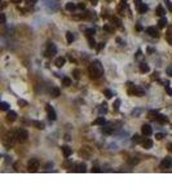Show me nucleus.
<instances>
[{"label":"nucleus","instance_id":"obj_1","mask_svg":"<svg viewBox=\"0 0 172 194\" xmlns=\"http://www.w3.org/2000/svg\"><path fill=\"white\" fill-rule=\"evenodd\" d=\"M88 72H89V76H91L92 79H98V78H101L102 72H104L102 65L100 64L98 61L92 62L88 67Z\"/></svg>","mask_w":172,"mask_h":194},{"label":"nucleus","instance_id":"obj_2","mask_svg":"<svg viewBox=\"0 0 172 194\" xmlns=\"http://www.w3.org/2000/svg\"><path fill=\"white\" fill-rule=\"evenodd\" d=\"M16 141H18V140H17V132H14V131H9L8 133L5 135V137H4V145H5L8 149L13 146Z\"/></svg>","mask_w":172,"mask_h":194},{"label":"nucleus","instance_id":"obj_3","mask_svg":"<svg viewBox=\"0 0 172 194\" xmlns=\"http://www.w3.org/2000/svg\"><path fill=\"white\" fill-rule=\"evenodd\" d=\"M39 167H40V162H39V159H36V158L30 159L29 163H27V168H29L30 172H36V171L39 170Z\"/></svg>","mask_w":172,"mask_h":194},{"label":"nucleus","instance_id":"obj_4","mask_svg":"<svg viewBox=\"0 0 172 194\" xmlns=\"http://www.w3.org/2000/svg\"><path fill=\"white\" fill-rule=\"evenodd\" d=\"M128 92H130V95L137 96V97H142V96L145 95V91H144L140 85H132V88H131Z\"/></svg>","mask_w":172,"mask_h":194},{"label":"nucleus","instance_id":"obj_5","mask_svg":"<svg viewBox=\"0 0 172 194\" xmlns=\"http://www.w3.org/2000/svg\"><path fill=\"white\" fill-rule=\"evenodd\" d=\"M27 139H29V132L26 129H18L17 131V140L20 142H25Z\"/></svg>","mask_w":172,"mask_h":194},{"label":"nucleus","instance_id":"obj_6","mask_svg":"<svg viewBox=\"0 0 172 194\" xmlns=\"http://www.w3.org/2000/svg\"><path fill=\"white\" fill-rule=\"evenodd\" d=\"M56 53H57V48H56V45L55 44H52V43H49L48 44V47H47V51H45L44 56L45 57H53Z\"/></svg>","mask_w":172,"mask_h":194},{"label":"nucleus","instance_id":"obj_7","mask_svg":"<svg viewBox=\"0 0 172 194\" xmlns=\"http://www.w3.org/2000/svg\"><path fill=\"white\" fill-rule=\"evenodd\" d=\"M45 110H47L48 118H49L51 120H56V118H57V115H56V111H55V109L49 105V103H47V105H45Z\"/></svg>","mask_w":172,"mask_h":194},{"label":"nucleus","instance_id":"obj_8","mask_svg":"<svg viewBox=\"0 0 172 194\" xmlns=\"http://www.w3.org/2000/svg\"><path fill=\"white\" fill-rule=\"evenodd\" d=\"M171 166H172V158H169V157H166L161 162V168H169Z\"/></svg>","mask_w":172,"mask_h":194},{"label":"nucleus","instance_id":"obj_9","mask_svg":"<svg viewBox=\"0 0 172 194\" xmlns=\"http://www.w3.org/2000/svg\"><path fill=\"white\" fill-rule=\"evenodd\" d=\"M141 132H142L144 136H150V135L153 133V129H151V127L149 126V124H144V126L141 127Z\"/></svg>","mask_w":172,"mask_h":194},{"label":"nucleus","instance_id":"obj_10","mask_svg":"<svg viewBox=\"0 0 172 194\" xmlns=\"http://www.w3.org/2000/svg\"><path fill=\"white\" fill-rule=\"evenodd\" d=\"M146 32H148L150 36H153V38H158V36H159V31H158V28L153 27V26H150V27L146 28Z\"/></svg>","mask_w":172,"mask_h":194},{"label":"nucleus","instance_id":"obj_11","mask_svg":"<svg viewBox=\"0 0 172 194\" xmlns=\"http://www.w3.org/2000/svg\"><path fill=\"white\" fill-rule=\"evenodd\" d=\"M158 123H161V124H166V123H168V118H167L166 115H163V114H158V116H156V119H155Z\"/></svg>","mask_w":172,"mask_h":194},{"label":"nucleus","instance_id":"obj_12","mask_svg":"<svg viewBox=\"0 0 172 194\" xmlns=\"http://www.w3.org/2000/svg\"><path fill=\"white\" fill-rule=\"evenodd\" d=\"M61 150H62V153H63V155H65L66 158H69L71 155V153H73V150L70 149V147L67 146V145H63L62 147H61Z\"/></svg>","mask_w":172,"mask_h":194},{"label":"nucleus","instance_id":"obj_13","mask_svg":"<svg viewBox=\"0 0 172 194\" xmlns=\"http://www.w3.org/2000/svg\"><path fill=\"white\" fill-rule=\"evenodd\" d=\"M65 62H66L65 57H57V58H56V61H55V65L57 67H62L63 65H65Z\"/></svg>","mask_w":172,"mask_h":194},{"label":"nucleus","instance_id":"obj_14","mask_svg":"<svg viewBox=\"0 0 172 194\" xmlns=\"http://www.w3.org/2000/svg\"><path fill=\"white\" fill-rule=\"evenodd\" d=\"M141 144H142V146L145 147V149H151V147H153V140L145 139L142 142H141Z\"/></svg>","mask_w":172,"mask_h":194},{"label":"nucleus","instance_id":"obj_15","mask_svg":"<svg viewBox=\"0 0 172 194\" xmlns=\"http://www.w3.org/2000/svg\"><path fill=\"white\" fill-rule=\"evenodd\" d=\"M86 163H76L75 164V171L76 172H86Z\"/></svg>","mask_w":172,"mask_h":194},{"label":"nucleus","instance_id":"obj_16","mask_svg":"<svg viewBox=\"0 0 172 194\" xmlns=\"http://www.w3.org/2000/svg\"><path fill=\"white\" fill-rule=\"evenodd\" d=\"M7 119H8L9 122H14L17 119V113H16V111H12L11 110L8 113V115H7Z\"/></svg>","mask_w":172,"mask_h":194},{"label":"nucleus","instance_id":"obj_17","mask_svg":"<svg viewBox=\"0 0 172 194\" xmlns=\"http://www.w3.org/2000/svg\"><path fill=\"white\" fill-rule=\"evenodd\" d=\"M137 9H138V12H140V13H141V14H144V13H145V12H148L149 7H148V5H146V4H145V3H142V4H141V5H140V7H138V8H137Z\"/></svg>","mask_w":172,"mask_h":194},{"label":"nucleus","instance_id":"obj_18","mask_svg":"<svg viewBox=\"0 0 172 194\" xmlns=\"http://www.w3.org/2000/svg\"><path fill=\"white\" fill-rule=\"evenodd\" d=\"M51 96H52L53 98H57L58 96H60V89H58L57 87L52 88V91H51Z\"/></svg>","mask_w":172,"mask_h":194},{"label":"nucleus","instance_id":"obj_19","mask_svg":"<svg viewBox=\"0 0 172 194\" xmlns=\"http://www.w3.org/2000/svg\"><path fill=\"white\" fill-rule=\"evenodd\" d=\"M158 111H156V110H150V111H149V113H148V115H149V118H150V119H153V120H155V119H156V116H158Z\"/></svg>","mask_w":172,"mask_h":194},{"label":"nucleus","instance_id":"obj_20","mask_svg":"<svg viewBox=\"0 0 172 194\" xmlns=\"http://www.w3.org/2000/svg\"><path fill=\"white\" fill-rule=\"evenodd\" d=\"M93 124H96V126H104L105 124V118L104 116H100V118H97L96 120L93 122Z\"/></svg>","mask_w":172,"mask_h":194},{"label":"nucleus","instance_id":"obj_21","mask_svg":"<svg viewBox=\"0 0 172 194\" xmlns=\"http://www.w3.org/2000/svg\"><path fill=\"white\" fill-rule=\"evenodd\" d=\"M149 70H150V69H149V65L148 64H144V62H142V64L140 65V71L141 72H149Z\"/></svg>","mask_w":172,"mask_h":194},{"label":"nucleus","instance_id":"obj_22","mask_svg":"<svg viewBox=\"0 0 172 194\" xmlns=\"http://www.w3.org/2000/svg\"><path fill=\"white\" fill-rule=\"evenodd\" d=\"M32 124L36 127L38 129H43L44 128V123L43 122H39V120H32Z\"/></svg>","mask_w":172,"mask_h":194},{"label":"nucleus","instance_id":"obj_23","mask_svg":"<svg viewBox=\"0 0 172 194\" xmlns=\"http://www.w3.org/2000/svg\"><path fill=\"white\" fill-rule=\"evenodd\" d=\"M62 85L63 87H69V85H71V79L70 78H67V76L62 78Z\"/></svg>","mask_w":172,"mask_h":194},{"label":"nucleus","instance_id":"obj_24","mask_svg":"<svg viewBox=\"0 0 172 194\" xmlns=\"http://www.w3.org/2000/svg\"><path fill=\"white\" fill-rule=\"evenodd\" d=\"M155 13H156L158 16H161V17H162V16L166 14V10H164V8L162 7V5H159V7L156 8V12H155Z\"/></svg>","mask_w":172,"mask_h":194},{"label":"nucleus","instance_id":"obj_25","mask_svg":"<svg viewBox=\"0 0 172 194\" xmlns=\"http://www.w3.org/2000/svg\"><path fill=\"white\" fill-rule=\"evenodd\" d=\"M65 8H66L67 10H70V12H74V10H75V8H76V5L74 4V3H67Z\"/></svg>","mask_w":172,"mask_h":194},{"label":"nucleus","instance_id":"obj_26","mask_svg":"<svg viewBox=\"0 0 172 194\" xmlns=\"http://www.w3.org/2000/svg\"><path fill=\"white\" fill-rule=\"evenodd\" d=\"M66 40H67V43H73V40H74L73 32H70V31H67V32H66Z\"/></svg>","mask_w":172,"mask_h":194},{"label":"nucleus","instance_id":"obj_27","mask_svg":"<svg viewBox=\"0 0 172 194\" xmlns=\"http://www.w3.org/2000/svg\"><path fill=\"white\" fill-rule=\"evenodd\" d=\"M87 39H88L89 47H91V48H94V47H96V41H94V39L92 38V36H87Z\"/></svg>","mask_w":172,"mask_h":194},{"label":"nucleus","instance_id":"obj_28","mask_svg":"<svg viewBox=\"0 0 172 194\" xmlns=\"http://www.w3.org/2000/svg\"><path fill=\"white\" fill-rule=\"evenodd\" d=\"M159 27H161V28H163L164 27V26H167V20H166V18H164V17H162L161 18V20H159Z\"/></svg>","mask_w":172,"mask_h":194},{"label":"nucleus","instance_id":"obj_29","mask_svg":"<svg viewBox=\"0 0 172 194\" xmlns=\"http://www.w3.org/2000/svg\"><path fill=\"white\" fill-rule=\"evenodd\" d=\"M166 39H167V41H168V44L172 45V32L171 31H167L166 32Z\"/></svg>","mask_w":172,"mask_h":194},{"label":"nucleus","instance_id":"obj_30","mask_svg":"<svg viewBox=\"0 0 172 194\" xmlns=\"http://www.w3.org/2000/svg\"><path fill=\"white\" fill-rule=\"evenodd\" d=\"M106 111H107L106 103H102V105H101V107L98 109V113H100V114H101V115H102V114H105V113H106Z\"/></svg>","mask_w":172,"mask_h":194},{"label":"nucleus","instance_id":"obj_31","mask_svg":"<svg viewBox=\"0 0 172 194\" xmlns=\"http://www.w3.org/2000/svg\"><path fill=\"white\" fill-rule=\"evenodd\" d=\"M119 106H120V100H115V102L113 103V107H114L115 111L119 110Z\"/></svg>","mask_w":172,"mask_h":194},{"label":"nucleus","instance_id":"obj_32","mask_svg":"<svg viewBox=\"0 0 172 194\" xmlns=\"http://www.w3.org/2000/svg\"><path fill=\"white\" fill-rule=\"evenodd\" d=\"M132 141H133V142H142L144 140L141 139L140 135H135V136H133V139H132Z\"/></svg>","mask_w":172,"mask_h":194},{"label":"nucleus","instance_id":"obj_33","mask_svg":"<svg viewBox=\"0 0 172 194\" xmlns=\"http://www.w3.org/2000/svg\"><path fill=\"white\" fill-rule=\"evenodd\" d=\"M104 95H105V97H106V98H111L113 97V92L110 89H105L104 91Z\"/></svg>","mask_w":172,"mask_h":194},{"label":"nucleus","instance_id":"obj_34","mask_svg":"<svg viewBox=\"0 0 172 194\" xmlns=\"http://www.w3.org/2000/svg\"><path fill=\"white\" fill-rule=\"evenodd\" d=\"M111 20H113V22L115 23V26H118V27H120V26H122V22H120V20H119V18H117V17H113Z\"/></svg>","mask_w":172,"mask_h":194},{"label":"nucleus","instance_id":"obj_35","mask_svg":"<svg viewBox=\"0 0 172 194\" xmlns=\"http://www.w3.org/2000/svg\"><path fill=\"white\" fill-rule=\"evenodd\" d=\"M128 163H130L131 166H136L138 163V159H137V158H131V159L128 160Z\"/></svg>","mask_w":172,"mask_h":194},{"label":"nucleus","instance_id":"obj_36","mask_svg":"<svg viewBox=\"0 0 172 194\" xmlns=\"http://www.w3.org/2000/svg\"><path fill=\"white\" fill-rule=\"evenodd\" d=\"M0 107H1V110L5 111V110H8V109H9V105H8L7 102H4V101H3V102L0 103Z\"/></svg>","mask_w":172,"mask_h":194},{"label":"nucleus","instance_id":"obj_37","mask_svg":"<svg viewBox=\"0 0 172 194\" xmlns=\"http://www.w3.org/2000/svg\"><path fill=\"white\" fill-rule=\"evenodd\" d=\"M164 87H166V92L168 93L169 96H172V88L168 85V82H166V85H164Z\"/></svg>","mask_w":172,"mask_h":194},{"label":"nucleus","instance_id":"obj_38","mask_svg":"<svg viewBox=\"0 0 172 194\" xmlns=\"http://www.w3.org/2000/svg\"><path fill=\"white\" fill-rule=\"evenodd\" d=\"M104 30L105 31H109V32H114V27H111V26H109V25H105L104 26Z\"/></svg>","mask_w":172,"mask_h":194},{"label":"nucleus","instance_id":"obj_39","mask_svg":"<svg viewBox=\"0 0 172 194\" xmlns=\"http://www.w3.org/2000/svg\"><path fill=\"white\" fill-rule=\"evenodd\" d=\"M96 32L94 31V28H88V30L86 31V34H87V36H93V34Z\"/></svg>","mask_w":172,"mask_h":194},{"label":"nucleus","instance_id":"obj_40","mask_svg":"<svg viewBox=\"0 0 172 194\" xmlns=\"http://www.w3.org/2000/svg\"><path fill=\"white\" fill-rule=\"evenodd\" d=\"M73 74H74V78H75L76 80H78L79 78H80V71H79L78 69H76V70H74V72H73Z\"/></svg>","mask_w":172,"mask_h":194},{"label":"nucleus","instance_id":"obj_41","mask_svg":"<svg viewBox=\"0 0 172 194\" xmlns=\"http://www.w3.org/2000/svg\"><path fill=\"white\" fill-rule=\"evenodd\" d=\"M92 172H101V168H100L98 166H93V167H92Z\"/></svg>","mask_w":172,"mask_h":194},{"label":"nucleus","instance_id":"obj_42","mask_svg":"<svg viewBox=\"0 0 172 194\" xmlns=\"http://www.w3.org/2000/svg\"><path fill=\"white\" fill-rule=\"evenodd\" d=\"M18 105H20V106H26L27 102H26L25 100H18Z\"/></svg>","mask_w":172,"mask_h":194},{"label":"nucleus","instance_id":"obj_43","mask_svg":"<svg viewBox=\"0 0 172 194\" xmlns=\"http://www.w3.org/2000/svg\"><path fill=\"white\" fill-rule=\"evenodd\" d=\"M166 5H167V8H168V10H172V4L169 0H166Z\"/></svg>","mask_w":172,"mask_h":194},{"label":"nucleus","instance_id":"obj_44","mask_svg":"<svg viewBox=\"0 0 172 194\" xmlns=\"http://www.w3.org/2000/svg\"><path fill=\"white\" fill-rule=\"evenodd\" d=\"M78 8H79V9H84V8H86V4H84V3H79Z\"/></svg>","mask_w":172,"mask_h":194},{"label":"nucleus","instance_id":"obj_45","mask_svg":"<svg viewBox=\"0 0 172 194\" xmlns=\"http://www.w3.org/2000/svg\"><path fill=\"white\" fill-rule=\"evenodd\" d=\"M163 135H162V133H158V135H155V139L156 140H162V139H163Z\"/></svg>","mask_w":172,"mask_h":194},{"label":"nucleus","instance_id":"obj_46","mask_svg":"<svg viewBox=\"0 0 172 194\" xmlns=\"http://www.w3.org/2000/svg\"><path fill=\"white\" fill-rule=\"evenodd\" d=\"M135 1H136V7H137V8L142 4V1H141V0H135Z\"/></svg>","mask_w":172,"mask_h":194},{"label":"nucleus","instance_id":"obj_47","mask_svg":"<svg viewBox=\"0 0 172 194\" xmlns=\"http://www.w3.org/2000/svg\"><path fill=\"white\" fill-rule=\"evenodd\" d=\"M36 1H38V0H27V3H29V4H35Z\"/></svg>","mask_w":172,"mask_h":194},{"label":"nucleus","instance_id":"obj_48","mask_svg":"<svg viewBox=\"0 0 172 194\" xmlns=\"http://www.w3.org/2000/svg\"><path fill=\"white\" fill-rule=\"evenodd\" d=\"M1 23H5V16L1 14Z\"/></svg>","mask_w":172,"mask_h":194},{"label":"nucleus","instance_id":"obj_49","mask_svg":"<svg viewBox=\"0 0 172 194\" xmlns=\"http://www.w3.org/2000/svg\"><path fill=\"white\" fill-rule=\"evenodd\" d=\"M158 72H154V74H153V79H158Z\"/></svg>","mask_w":172,"mask_h":194},{"label":"nucleus","instance_id":"obj_50","mask_svg":"<svg viewBox=\"0 0 172 194\" xmlns=\"http://www.w3.org/2000/svg\"><path fill=\"white\" fill-rule=\"evenodd\" d=\"M105 47V44L104 43H100V45H98V49H102Z\"/></svg>","mask_w":172,"mask_h":194},{"label":"nucleus","instance_id":"obj_51","mask_svg":"<svg viewBox=\"0 0 172 194\" xmlns=\"http://www.w3.org/2000/svg\"><path fill=\"white\" fill-rule=\"evenodd\" d=\"M13 3H16V4H20V3H22V0H12Z\"/></svg>","mask_w":172,"mask_h":194},{"label":"nucleus","instance_id":"obj_52","mask_svg":"<svg viewBox=\"0 0 172 194\" xmlns=\"http://www.w3.org/2000/svg\"><path fill=\"white\" fill-rule=\"evenodd\" d=\"M167 72H168V74L172 76V69H167Z\"/></svg>","mask_w":172,"mask_h":194},{"label":"nucleus","instance_id":"obj_53","mask_svg":"<svg viewBox=\"0 0 172 194\" xmlns=\"http://www.w3.org/2000/svg\"><path fill=\"white\" fill-rule=\"evenodd\" d=\"M168 150H169V151H172V144L168 146Z\"/></svg>","mask_w":172,"mask_h":194},{"label":"nucleus","instance_id":"obj_54","mask_svg":"<svg viewBox=\"0 0 172 194\" xmlns=\"http://www.w3.org/2000/svg\"><path fill=\"white\" fill-rule=\"evenodd\" d=\"M109 1H111V0H109Z\"/></svg>","mask_w":172,"mask_h":194}]
</instances>
